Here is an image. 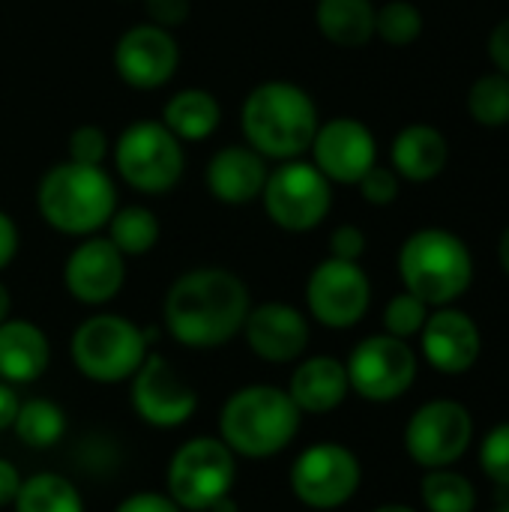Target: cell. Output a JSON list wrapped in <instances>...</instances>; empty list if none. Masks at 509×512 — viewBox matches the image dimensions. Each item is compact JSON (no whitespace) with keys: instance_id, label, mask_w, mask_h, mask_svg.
Wrapping results in <instances>:
<instances>
[{"instance_id":"1","label":"cell","mask_w":509,"mask_h":512,"mask_svg":"<svg viewBox=\"0 0 509 512\" xmlns=\"http://www.w3.org/2000/svg\"><path fill=\"white\" fill-rule=\"evenodd\" d=\"M249 309V288L237 273L225 267H195L168 288L162 318L180 345L219 348L243 333Z\"/></svg>"},{"instance_id":"2","label":"cell","mask_w":509,"mask_h":512,"mask_svg":"<svg viewBox=\"0 0 509 512\" xmlns=\"http://www.w3.org/2000/svg\"><path fill=\"white\" fill-rule=\"evenodd\" d=\"M318 126L321 117L309 90L285 78L255 84L240 108L243 138L267 162H288L306 156Z\"/></svg>"},{"instance_id":"3","label":"cell","mask_w":509,"mask_h":512,"mask_svg":"<svg viewBox=\"0 0 509 512\" xmlns=\"http://www.w3.org/2000/svg\"><path fill=\"white\" fill-rule=\"evenodd\" d=\"M120 207L117 183L102 165L63 159L51 165L36 186V210L48 228L66 237L99 234Z\"/></svg>"},{"instance_id":"4","label":"cell","mask_w":509,"mask_h":512,"mask_svg":"<svg viewBox=\"0 0 509 512\" xmlns=\"http://www.w3.org/2000/svg\"><path fill=\"white\" fill-rule=\"evenodd\" d=\"M399 276L405 291L426 306H450L474 282V255L468 243L447 228H420L399 249Z\"/></svg>"},{"instance_id":"5","label":"cell","mask_w":509,"mask_h":512,"mask_svg":"<svg viewBox=\"0 0 509 512\" xmlns=\"http://www.w3.org/2000/svg\"><path fill=\"white\" fill-rule=\"evenodd\" d=\"M219 429L231 453L267 459L294 441L300 429V408L279 387H243L225 402Z\"/></svg>"},{"instance_id":"6","label":"cell","mask_w":509,"mask_h":512,"mask_svg":"<svg viewBox=\"0 0 509 512\" xmlns=\"http://www.w3.org/2000/svg\"><path fill=\"white\" fill-rule=\"evenodd\" d=\"M117 177L141 195L171 192L186 171V144L162 120H135L111 144Z\"/></svg>"},{"instance_id":"7","label":"cell","mask_w":509,"mask_h":512,"mask_svg":"<svg viewBox=\"0 0 509 512\" xmlns=\"http://www.w3.org/2000/svg\"><path fill=\"white\" fill-rule=\"evenodd\" d=\"M258 201L264 204V213L276 228L288 234H306L330 216L333 183L309 159L300 156L276 162V168H270Z\"/></svg>"},{"instance_id":"8","label":"cell","mask_w":509,"mask_h":512,"mask_svg":"<svg viewBox=\"0 0 509 512\" xmlns=\"http://www.w3.org/2000/svg\"><path fill=\"white\" fill-rule=\"evenodd\" d=\"M147 333L123 315H93L72 333V360L78 372L99 384L132 378L147 357Z\"/></svg>"},{"instance_id":"9","label":"cell","mask_w":509,"mask_h":512,"mask_svg":"<svg viewBox=\"0 0 509 512\" xmlns=\"http://www.w3.org/2000/svg\"><path fill=\"white\" fill-rule=\"evenodd\" d=\"M237 477L234 453L219 438L186 441L168 465V498L180 510L210 512L231 495Z\"/></svg>"},{"instance_id":"10","label":"cell","mask_w":509,"mask_h":512,"mask_svg":"<svg viewBox=\"0 0 509 512\" xmlns=\"http://www.w3.org/2000/svg\"><path fill=\"white\" fill-rule=\"evenodd\" d=\"M372 303V285L360 261L324 258L306 282V306L312 318L330 330H348L363 321Z\"/></svg>"},{"instance_id":"11","label":"cell","mask_w":509,"mask_h":512,"mask_svg":"<svg viewBox=\"0 0 509 512\" xmlns=\"http://www.w3.org/2000/svg\"><path fill=\"white\" fill-rule=\"evenodd\" d=\"M345 372H348L351 390H357L363 399L393 402L402 393H408V387L414 384L417 357L405 339H396L390 333L369 336L351 351Z\"/></svg>"},{"instance_id":"12","label":"cell","mask_w":509,"mask_h":512,"mask_svg":"<svg viewBox=\"0 0 509 512\" xmlns=\"http://www.w3.org/2000/svg\"><path fill=\"white\" fill-rule=\"evenodd\" d=\"M474 438V420L465 405L438 399L414 411L405 429V447L423 468H447L459 462Z\"/></svg>"},{"instance_id":"13","label":"cell","mask_w":509,"mask_h":512,"mask_svg":"<svg viewBox=\"0 0 509 512\" xmlns=\"http://www.w3.org/2000/svg\"><path fill=\"white\" fill-rule=\"evenodd\" d=\"M291 489L312 510L342 507L360 489V462L342 444H315L297 456Z\"/></svg>"},{"instance_id":"14","label":"cell","mask_w":509,"mask_h":512,"mask_svg":"<svg viewBox=\"0 0 509 512\" xmlns=\"http://www.w3.org/2000/svg\"><path fill=\"white\" fill-rule=\"evenodd\" d=\"M111 60L117 78L132 90H159L177 75L180 45L171 30L144 21L117 36Z\"/></svg>"},{"instance_id":"15","label":"cell","mask_w":509,"mask_h":512,"mask_svg":"<svg viewBox=\"0 0 509 512\" xmlns=\"http://www.w3.org/2000/svg\"><path fill=\"white\" fill-rule=\"evenodd\" d=\"M312 165L336 186H357L360 177L378 165V141L375 132L357 117H333L324 120L309 147Z\"/></svg>"},{"instance_id":"16","label":"cell","mask_w":509,"mask_h":512,"mask_svg":"<svg viewBox=\"0 0 509 512\" xmlns=\"http://www.w3.org/2000/svg\"><path fill=\"white\" fill-rule=\"evenodd\" d=\"M126 258L108 237H84L63 264L66 291L84 306H102L123 291Z\"/></svg>"},{"instance_id":"17","label":"cell","mask_w":509,"mask_h":512,"mask_svg":"<svg viewBox=\"0 0 509 512\" xmlns=\"http://www.w3.org/2000/svg\"><path fill=\"white\" fill-rule=\"evenodd\" d=\"M132 378H135L132 405L144 423L159 426V429H174V426H183L195 414L198 408L195 390L180 381V375L165 363V357L147 354Z\"/></svg>"},{"instance_id":"18","label":"cell","mask_w":509,"mask_h":512,"mask_svg":"<svg viewBox=\"0 0 509 512\" xmlns=\"http://www.w3.org/2000/svg\"><path fill=\"white\" fill-rule=\"evenodd\" d=\"M249 348L267 363H291L309 345V321L291 303H261L252 306L243 324Z\"/></svg>"},{"instance_id":"19","label":"cell","mask_w":509,"mask_h":512,"mask_svg":"<svg viewBox=\"0 0 509 512\" xmlns=\"http://www.w3.org/2000/svg\"><path fill=\"white\" fill-rule=\"evenodd\" d=\"M420 336H423V354L429 366H435L444 375L468 372L477 363L480 348H483L477 321L450 306H441L438 312H432Z\"/></svg>"},{"instance_id":"20","label":"cell","mask_w":509,"mask_h":512,"mask_svg":"<svg viewBox=\"0 0 509 512\" xmlns=\"http://www.w3.org/2000/svg\"><path fill=\"white\" fill-rule=\"evenodd\" d=\"M267 174L270 165L258 150H252L249 144H228L210 156L204 168V186L210 198L228 207H240L261 198Z\"/></svg>"},{"instance_id":"21","label":"cell","mask_w":509,"mask_h":512,"mask_svg":"<svg viewBox=\"0 0 509 512\" xmlns=\"http://www.w3.org/2000/svg\"><path fill=\"white\" fill-rule=\"evenodd\" d=\"M450 141L438 126L411 123L390 144V168L408 183H429L447 171Z\"/></svg>"},{"instance_id":"22","label":"cell","mask_w":509,"mask_h":512,"mask_svg":"<svg viewBox=\"0 0 509 512\" xmlns=\"http://www.w3.org/2000/svg\"><path fill=\"white\" fill-rule=\"evenodd\" d=\"M51 348L33 321L6 318L0 324V381L30 384L48 369Z\"/></svg>"},{"instance_id":"23","label":"cell","mask_w":509,"mask_h":512,"mask_svg":"<svg viewBox=\"0 0 509 512\" xmlns=\"http://www.w3.org/2000/svg\"><path fill=\"white\" fill-rule=\"evenodd\" d=\"M351 384H348V372L339 360L333 357H312L306 360L294 378H291V390L288 396L294 399V405L309 414H327L333 408H339L348 396Z\"/></svg>"},{"instance_id":"24","label":"cell","mask_w":509,"mask_h":512,"mask_svg":"<svg viewBox=\"0 0 509 512\" xmlns=\"http://www.w3.org/2000/svg\"><path fill=\"white\" fill-rule=\"evenodd\" d=\"M183 144L207 141L219 123H222V105L219 99L204 87H183L177 90L165 105L159 117Z\"/></svg>"},{"instance_id":"25","label":"cell","mask_w":509,"mask_h":512,"mask_svg":"<svg viewBox=\"0 0 509 512\" xmlns=\"http://www.w3.org/2000/svg\"><path fill=\"white\" fill-rule=\"evenodd\" d=\"M375 9L372 0H318L315 27L339 48H363L375 39Z\"/></svg>"},{"instance_id":"26","label":"cell","mask_w":509,"mask_h":512,"mask_svg":"<svg viewBox=\"0 0 509 512\" xmlns=\"http://www.w3.org/2000/svg\"><path fill=\"white\" fill-rule=\"evenodd\" d=\"M105 237L120 249L123 258H141L156 249L162 237V225L156 213L144 204H123L105 225Z\"/></svg>"},{"instance_id":"27","label":"cell","mask_w":509,"mask_h":512,"mask_svg":"<svg viewBox=\"0 0 509 512\" xmlns=\"http://www.w3.org/2000/svg\"><path fill=\"white\" fill-rule=\"evenodd\" d=\"M15 512H84L78 489L60 474H36L21 483L15 495Z\"/></svg>"},{"instance_id":"28","label":"cell","mask_w":509,"mask_h":512,"mask_svg":"<svg viewBox=\"0 0 509 512\" xmlns=\"http://www.w3.org/2000/svg\"><path fill=\"white\" fill-rule=\"evenodd\" d=\"M12 429H15L18 441L27 444L30 450H48L63 438L66 414L60 411V405H54L48 399H30V402L18 405Z\"/></svg>"},{"instance_id":"29","label":"cell","mask_w":509,"mask_h":512,"mask_svg":"<svg viewBox=\"0 0 509 512\" xmlns=\"http://www.w3.org/2000/svg\"><path fill=\"white\" fill-rule=\"evenodd\" d=\"M420 495L429 512H474L477 507L471 480L447 468H432L420 483Z\"/></svg>"},{"instance_id":"30","label":"cell","mask_w":509,"mask_h":512,"mask_svg":"<svg viewBox=\"0 0 509 512\" xmlns=\"http://www.w3.org/2000/svg\"><path fill=\"white\" fill-rule=\"evenodd\" d=\"M468 114L486 129L509 126V75L486 72L468 90Z\"/></svg>"},{"instance_id":"31","label":"cell","mask_w":509,"mask_h":512,"mask_svg":"<svg viewBox=\"0 0 509 512\" xmlns=\"http://www.w3.org/2000/svg\"><path fill=\"white\" fill-rule=\"evenodd\" d=\"M423 33V12L411 0H390L375 9V36L393 48L417 42Z\"/></svg>"},{"instance_id":"32","label":"cell","mask_w":509,"mask_h":512,"mask_svg":"<svg viewBox=\"0 0 509 512\" xmlns=\"http://www.w3.org/2000/svg\"><path fill=\"white\" fill-rule=\"evenodd\" d=\"M426 318H429V306H426L420 297H414L411 291L396 294V297L387 303V309H384V327H387V333L396 336V339H411V336H417V333L423 330Z\"/></svg>"},{"instance_id":"33","label":"cell","mask_w":509,"mask_h":512,"mask_svg":"<svg viewBox=\"0 0 509 512\" xmlns=\"http://www.w3.org/2000/svg\"><path fill=\"white\" fill-rule=\"evenodd\" d=\"M108 156H111V141L105 129H99L96 123H81L69 132L66 159L81 162V165H102Z\"/></svg>"},{"instance_id":"34","label":"cell","mask_w":509,"mask_h":512,"mask_svg":"<svg viewBox=\"0 0 509 512\" xmlns=\"http://www.w3.org/2000/svg\"><path fill=\"white\" fill-rule=\"evenodd\" d=\"M480 468L492 483L509 486V423L486 435L480 447Z\"/></svg>"},{"instance_id":"35","label":"cell","mask_w":509,"mask_h":512,"mask_svg":"<svg viewBox=\"0 0 509 512\" xmlns=\"http://www.w3.org/2000/svg\"><path fill=\"white\" fill-rule=\"evenodd\" d=\"M357 189H360V195H363L366 204H372V207H387V204H393V201L399 198V192H402V177H399L393 168H387V165H372V168L360 177Z\"/></svg>"},{"instance_id":"36","label":"cell","mask_w":509,"mask_h":512,"mask_svg":"<svg viewBox=\"0 0 509 512\" xmlns=\"http://www.w3.org/2000/svg\"><path fill=\"white\" fill-rule=\"evenodd\" d=\"M141 6L150 24L171 30V33L183 27L192 15V0H141Z\"/></svg>"},{"instance_id":"37","label":"cell","mask_w":509,"mask_h":512,"mask_svg":"<svg viewBox=\"0 0 509 512\" xmlns=\"http://www.w3.org/2000/svg\"><path fill=\"white\" fill-rule=\"evenodd\" d=\"M366 252V234L357 225H339L330 234V258L339 261H360Z\"/></svg>"},{"instance_id":"38","label":"cell","mask_w":509,"mask_h":512,"mask_svg":"<svg viewBox=\"0 0 509 512\" xmlns=\"http://www.w3.org/2000/svg\"><path fill=\"white\" fill-rule=\"evenodd\" d=\"M114 512H183L168 495H156V492H138L132 498H126Z\"/></svg>"},{"instance_id":"39","label":"cell","mask_w":509,"mask_h":512,"mask_svg":"<svg viewBox=\"0 0 509 512\" xmlns=\"http://www.w3.org/2000/svg\"><path fill=\"white\" fill-rule=\"evenodd\" d=\"M486 48H489V57H492L495 69L509 75V15L504 21H498V24L492 27L489 45H486Z\"/></svg>"},{"instance_id":"40","label":"cell","mask_w":509,"mask_h":512,"mask_svg":"<svg viewBox=\"0 0 509 512\" xmlns=\"http://www.w3.org/2000/svg\"><path fill=\"white\" fill-rule=\"evenodd\" d=\"M18 243H21V237H18V225H15V219H12L6 210H0V270H6V267L15 261V255H18Z\"/></svg>"},{"instance_id":"41","label":"cell","mask_w":509,"mask_h":512,"mask_svg":"<svg viewBox=\"0 0 509 512\" xmlns=\"http://www.w3.org/2000/svg\"><path fill=\"white\" fill-rule=\"evenodd\" d=\"M21 483H24V480L18 477L15 465H12V462H6V459H0V507H6V504H12V501H15V495H18Z\"/></svg>"},{"instance_id":"42","label":"cell","mask_w":509,"mask_h":512,"mask_svg":"<svg viewBox=\"0 0 509 512\" xmlns=\"http://www.w3.org/2000/svg\"><path fill=\"white\" fill-rule=\"evenodd\" d=\"M18 396H15V390L6 384V381H0V432L3 429H12V423H15V414H18Z\"/></svg>"},{"instance_id":"43","label":"cell","mask_w":509,"mask_h":512,"mask_svg":"<svg viewBox=\"0 0 509 512\" xmlns=\"http://www.w3.org/2000/svg\"><path fill=\"white\" fill-rule=\"evenodd\" d=\"M498 258H501V267H504V273L509 276V225L504 228L501 240H498Z\"/></svg>"},{"instance_id":"44","label":"cell","mask_w":509,"mask_h":512,"mask_svg":"<svg viewBox=\"0 0 509 512\" xmlns=\"http://www.w3.org/2000/svg\"><path fill=\"white\" fill-rule=\"evenodd\" d=\"M9 309H12V300H9V288L0 282V324L9 318Z\"/></svg>"},{"instance_id":"45","label":"cell","mask_w":509,"mask_h":512,"mask_svg":"<svg viewBox=\"0 0 509 512\" xmlns=\"http://www.w3.org/2000/svg\"><path fill=\"white\" fill-rule=\"evenodd\" d=\"M375 512H417V510H411V507H405V504H387V507H378Z\"/></svg>"},{"instance_id":"46","label":"cell","mask_w":509,"mask_h":512,"mask_svg":"<svg viewBox=\"0 0 509 512\" xmlns=\"http://www.w3.org/2000/svg\"><path fill=\"white\" fill-rule=\"evenodd\" d=\"M495 512H509V504H507V507H501V510H495Z\"/></svg>"}]
</instances>
